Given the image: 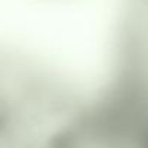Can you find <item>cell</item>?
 <instances>
[{
	"label": "cell",
	"instance_id": "cell-1",
	"mask_svg": "<svg viewBox=\"0 0 148 148\" xmlns=\"http://www.w3.org/2000/svg\"><path fill=\"white\" fill-rule=\"evenodd\" d=\"M105 95L148 128V0H123L112 82Z\"/></svg>",
	"mask_w": 148,
	"mask_h": 148
}]
</instances>
